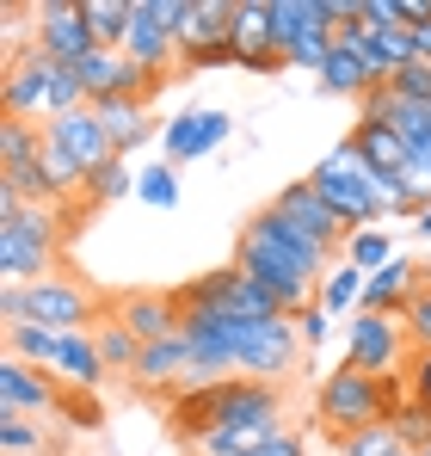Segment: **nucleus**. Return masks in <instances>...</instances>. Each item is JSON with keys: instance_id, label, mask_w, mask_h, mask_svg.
<instances>
[{"instance_id": "nucleus-1", "label": "nucleus", "mask_w": 431, "mask_h": 456, "mask_svg": "<svg viewBox=\"0 0 431 456\" xmlns=\"http://www.w3.org/2000/svg\"><path fill=\"white\" fill-rule=\"evenodd\" d=\"M240 272H253L278 303L296 314V308L314 303V290H321V278L333 272V253L327 247H314L308 234H296V228L265 204V210H253L247 223H240V259H234Z\"/></svg>"}, {"instance_id": "nucleus-2", "label": "nucleus", "mask_w": 431, "mask_h": 456, "mask_svg": "<svg viewBox=\"0 0 431 456\" xmlns=\"http://www.w3.org/2000/svg\"><path fill=\"white\" fill-rule=\"evenodd\" d=\"M265 413H284V382H259V377H216V382H191L173 395V432L204 444L222 426H240V419H265Z\"/></svg>"}, {"instance_id": "nucleus-3", "label": "nucleus", "mask_w": 431, "mask_h": 456, "mask_svg": "<svg viewBox=\"0 0 431 456\" xmlns=\"http://www.w3.org/2000/svg\"><path fill=\"white\" fill-rule=\"evenodd\" d=\"M62 234H69V216H56V204H25L19 191L0 185V272H6V284L50 278Z\"/></svg>"}, {"instance_id": "nucleus-4", "label": "nucleus", "mask_w": 431, "mask_h": 456, "mask_svg": "<svg viewBox=\"0 0 431 456\" xmlns=\"http://www.w3.org/2000/svg\"><path fill=\"white\" fill-rule=\"evenodd\" d=\"M401 401H407V377H370L358 364H339L314 388V419L333 426L339 438H352L363 426H382Z\"/></svg>"}, {"instance_id": "nucleus-5", "label": "nucleus", "mask_w": 431, "mask_h": 456, "mask_svg": "<svg viewBox=\"0 0 431 456\" xmlns=\"http://www.w3.org/2000/svg\"><path fill=\"white\" fill-rule=\"evenodd\" d=\"M0 93H6V118H19V124H56V118H69L86 105V86L74 75L69 62H50V56H37V50H25V56H12L6 62V80H0Z\"/></svg>"}, {"instance_id": "nucleus-6", "label": "nucleus", "mask_w": 431, "mask_h": 456, "mask_svg": "<svg viewBox=\"0 0 431 456\" xmlns=\"http://www.w3.org/2000/svg\"><path fill=\"white\" fill-rule=\"evenodd\" d=\"M0 321L6 327H50V333H93L99 321H93V297H86V284H74L62 272H50V278H37V284H6L0 290Z\"/></svg>"}, {"instance_id": "nucleus-7", "label": "nucleus", "mask_w": 431, "mask_h": 456, "mask_svg": "<svg viewBox=\"0 0 431 456\" xmlns=\"http://www.w3.org/2000/svg\"><path fill=\"white\" fill-rule=\"evenodd\" d=\"M308 179H314V191L333 204V216L352 228V234L382 223V198H376V185H370V167L352 154V142H339V149L327 154V160H321Z\"/></svg>"}, {"instance_id": "nucleus-8", "label": "nucleus", "mask_w": 431, "mask_h": 456, "mask_svg": "<svg viewBox=\"0 0 431 456\" xmlns=\"http://www.w3.org/2000/svg\"><path fill=\"white\" fill-rule=\"evenodd\" d=\"M185 308H222V314H247V321H259V314H289L253 272H240V265H222V272H204L198 284H185V290H173Z\"/></svg>"}, {"instance_id": "nucleus-9", "label": "nucleus", "mask_w": 431, "mask_h": 456, "mask_svg": "<svg viewBox=\"0 0 431 456\" xmlns=\"http://www.w3.org/2000/svg\"><path fill=\"white\" fill-rule=\"evenodd\" d=\"M413 358V339L394 314H352V333H346V364H358L370 377H401L394 364Z\"/></svg>"}, {"instance_id": "nucleus-10", "label": "nucleus", "mask_w": 431, "mask_h": 456, "mask_svg": "<svg viewBox=\"0 0 431 456\" xmlns=\"http://www.w3.org/2000/svg\"><path fill=\"white\" fill-rule=\"evenodd\" d=\"M31 50L50 56V62H69V69H74V62H86V56L99 50V37H93V25H86L80 0H44V6H37Z\"/></svg>"}, {"instance_id": "nucleus-11", "label": "nucleus", "mask_w": 431, "mask_h": 456, "mask_svg": "<svg viewBox=\"0 0 431 456\" xmlns=\"http://www.w3.org/2000/svg\"><path fill=\"white\" fill-rule=\"evenodd\" d=\"M228 12H234V0H167V25L179 37V62L198 69L210 50L228 44Z\"/></svg>"}, {"instance_id": "nucleus-12", "label": "nucleus", "mask_w": 431, "mask_h": 456, "mask_svg": "<svg viewBox=\"0 0 431 456\" xmlns=\"http://www.w3.org/2000/svg\"><path fill=\"white\" fill-rule=\"evenodd\" d=\"M124 56L148 69L154 80H167V69L179 62V37L167 25V0H130V37H124Z\"/></svg>"}, {"instance_id": "nucleus-13", "label": "nucleus", "mask_w": 431, "mask_h": 456, "mask_svg": "<svg viewBox=\"0 0 431 456\" xmlns=\"http://www.w3.org/2000/svg\"><path fill=\"white\" fill-rule=\"evenodd\" d=\"M272 210H278V216L296 228V234H308L314 247H327V253H339V247L352 240V228L333 216V204L314 191V179H296V185H284V191L272 198Z\"/></svg>"}, {"instance_id": "nucleus-14", "label": "nucleus", "mask_w": 431, "mask_h": 456, "mask_svg": "<svg viewBox=\"0 0 431 456\" xmlns=\"http://www.w3.org/2000/svg\"><path fill=\"white\" fill-rule=\"evenodd\" d=\"M44 136H50V142H56L62 154H69L80 173H99V167L124 160V154H118V142H111V130L99 124V111H93V105H80V111H69V118L44 124Z\"/></svg>"}, {"instance_id": "nucleus-15", "label": "nucleus", "mask_w": 431, "mask_h": 456, "mask_svg": "<svg viewBox=\"0 0 431 456\" xmlns=\"http://www.w3.org/2000/svg\"><path fill=\"white\" fill-rule=\"evenodd\" d=\"M228 44L240 50V69L247 75H278V69H289L284 56L272 50V0H234Z\"/></svg>"}, {"instance_id": "nucleus-16", "label": "nucleus", "mask_w": 431, "mask_h": 456, "mask_svg": "<svg viewBox=\"0 0 431 456\" xmlns=\"http://www.w3.org/2000/svg\"><path fill=\"white\" fill-rule=\"evenodd\" d=\"M228 130H234V118L228 111H216V105H198V111H179L173 124H160V142H167V160L173 167H185V160H204L228 142Z\"/></svg>"}, {"instance_id": "nucleus-17", "label": "nucleus", "mask_w": 431, "mask_h": 456, "mask_svg": "<svg viewBox=\"0 0 431 456\" xmlns=\"http://www.w3.org/2000/svg\"><path fill=\"white\" fill-rule=\"evenodd\" d=\"M62 407V382L56 370H37V364H25V358H6L0 364V413H56Z\"/></svg>"}, {"instance_id": "nucleus-18", "label": "nucleus", "mask_w": 431, "mask_h": 456, "mask_svg": "<svg viewBox=\"0 0 431 456\" xmlns=\"http://www.w3.org/2000/svg\"><path fill=\"white\" fill-rule=\"evenodd\" d=\"M111 321L130 327L142 346H154V339H173V333L185 327V303L167 297V290H136V297H124V303L111 308Z\"/></svg>"}, {"instance_id": "nucleus-19", "label": "nucleus", "mask_w": 431, "mask_h": 456, "mask_svg": "<svg viewBox=\"0 0 431 456\" xmlns=\"http://www.w3.org/2000/svg\"><path fill=\"white\" fill-rule=\"evenodd\" d=\"M413 297H419V265H413V259H388L382 272L363 278V303L358 308L363 314H394V321H401Z\"/></svg>"}, {"instance_id": "nucleus-20", "label": "nucleus", "mask_w": 431, "mask_h": 456, "mask_svg": "<svg viewBox=\"0 0 431 456\" xmlns=\"http://www.w3.org/2000/svg\"><path fill=\"white\" fill-rule=\"evenodd\" d=\"M346 142H352V154H358L370 173H407V167H413V149H407L388 124H376V118H358V130H352Z\"/></svg>"}, {"instance_id": "nucleus-21", "label": "nucleus", "mask_w": 431, "mask_h": 456, "mask_svg": "<svg viewBox=\"0 0 431 456\" xmlns=\"http://www.w3.org/2000/svg\"><path fill=\"white\" fill-rule=\"evenodd\" d=\"M136 382H142V388H167V382L191 388V382H198V370H191V346H185V333H173V339H154V346H142Z\"/></svg>"}, {"instance_id": "nucleus-22", "label": "nucleus", "mask_w": 431, "mask_h": 456, "mask_svg": "<svg viewBox=\"0 0 431 456\" xmlns=\"http://www.w3.org/2000/svg\"><path fill=\"white\" fill-rule=\"evenodd\" d=\"M321 25H333L327 19V0H272V50L289 62V50L308 37V31H321Z\"/></svg>"}, {"instance_id": "nucleus-23", "label": "nucleus", "mask_w": 431, "mask_h": 456, "mask_svg": "<svg viewBox=\"0 0 431 456\" xmlns=\"http://www.w3.org/2000/svg\"><path fill=\"white\" fill-rule=\"evenodd\" d=\"M56 377L69 382V388H80V395H93L99 382L111 377V370H105V358H99V339H93V333H62V352H56Z\"/></svg>"}, {"instance_id": "nucleus-24", "label": "nucleus", "mask_w": 431, "mask_h": 456, "mask_svg": "<svg viewBox=\"0 0 431 456\" xmlns=\"http://www.w3.org/2000/svg\"><path fill=\"white\" fill-rule=\"evenodd\" d=\"M93 111H99V124L111 130V142H118V154L142 149L148 136H154V118H148V99H99Z\"/></svg>"}, {"instance_id": "nucleus-25", "label": "nucleus", "mask_w": 431, "mask_h": 456, "mask_svg": "<svg viewBox=\"0 0 431 456\" xmlns=\"http://www.w3.org/2000/svg\"><path fill=\"white\" fill-rule=\"evenodd\" d=\"M284 432V413H265V419H240V426H222V432H210L204 444H198V456H253L259 444H272Z\"/></svg>"}, {"instance_id": "nucleus-26", "label": "nucleus", "mask_w": 431, "mask_h": 456, "mask_svg": "<svg viewBox=\"0 0 431 456\" xmlns=\"http://www.w3.org/2000/svg\"><path fill=\"white\" fill-rule=\"evenodd\" d=\"M321 86H327V93H346V99H363V93H376L382 80L370 75V62H363L352 44H333V56H327V69H321Z\"/></svg>"}, {"instance_id": "nucleus-27", "label": "nucleus", "mask_w": 431, "mask_h": 456, "mask_svg": "<svg viewBox=\"0 0 431 456\" xmlns=\"http://www.w3.org/2000/svg\"><path fill=\"white\" fill-rule=\"evenodd\" d=\"M56 352H62V333H50V327H6V358H25V364H37V370H56Z\"/></svg>"}, {"instance_id": "nucleus-28", "label": "nucleus", "mask_w": 431, "mask_h": 456, "mask_svg": "<svg viewBox=\"0 0 431 456\" xmlns=\"http://www.w3.org/2000/svg\"><path fill=\"white\" fill-rule=\"evenodd\" d=\"M80 12H86L99 50H124V37H130V0H80Z\"/></svg>"}, {"instance_id": "nucleus-29", "label": "nucleus", "mask_w": 431, "mask_h": 456, "mask_svg": "<svg viewBox=\"0 0 431 456\" xmlns=\"http://www.w3.org/2000/svg\"><path fill=\"white\" fill-rule=\"evenodd\" d=\"M93 339H99V358H105V370H130L136 377V364H142V339L130 333V327H118L111 314L93 327Z\"/></svg>"}, {"instance_id": "nucleus-30", "label": "nucleus", "mask_w": 431, "mask_h": 456, "mask_svg": "<svg viewBox=\"0 0 431 456\" xmlns=\"http://www.w3.org/2000/svg\"><path fill=\"white\" fill-rule=\"evenodd\" d=\"M37 154H44V130H37V124H19V118H6V124H0V173L31 167Z\"/></svg>"}, {"instance_id": "nucleus-31", "label": "nucleus", "mask_w": 431, "mask_h": 456, "mask_svg": "<svg viewBox=\"0 0 431 456\" xmlns=\"http://www.w3.org/2000/svg\"><path fill=\"white\" fill-rule=\"evenodd\" d=\"M363 278H370V272H358V265H333V272L321 278V290H314V303L327 308V314H339V308L363 303Z\"/></svg>"}, {"instance_id": "nucleus-32", "label": "nucleus", "mask_w": 431, "mask_h": 456, "mask_svg": "<svg viewBox=\"0 0 431 456\" xmlns=\"http://www.w3.org/2000/svg\"><path fill=\"white\" fill-rule=\"evenodd\" d=\"M388 426H394V438H401V451H426L431 444V407L426 401H413V395H407V401H401V407H394V413H388Z\"/></svg>"}, {"instance_id": "nucleus-33", "label": "nucleus", "mask_w": 431, "mask_h": 456, "mask_svg": "<svg viewBox=\"0 0 431 456\" xmlns=\"http://www.w3.org/2000/svg\"><path fill=\"white\" fill-rule=\"evenodd\" d=\"M136 198H142L148 210H173V204H179V167H173V160L142 167V173H136Z\"/></svg>"}, {"instance_id": "nucleus-34", "label": "nucleus", "mask_w": 431, "mask_h": 456, "mask_svg": "<svg viewBox=\"0 0 431 456\" xmlns=\"http://www.w3.org/2000/svg\"><path fill=\"white\" fill-rule=\"evenodd\" d=\"M0 451L6 456H50V438L25 413H0Z\"/></svg>"}, {"instance_id": "nucleus-35", "label": "nucleus", "mask_w": 431, "mask_h": 456, "mask_svg": "<svg viewBox=\"0 0 431 456\" xmlns=\"http://www.w3.org/2000/svg\"><path fill=\"white\" fill-rule=\"evenodd\" d=\"M136 191V173L124 167V160H111V167H99V173H86V204H118V198H130Z\"/></svg>"}, {"instance_id": "nucleus-36", "label": "nucleus", "mask_w": 431, "mask_h": 456, "mask_svg": "<svg viewBox=\"0 0 431 456\" xmlns=\"http://www.w3.org/2000/svg\"><path fill=\"white\" fill-rule=\"evenodd\" d=\"M394 259V240L382 234V228H358L352 240H346V265H358V272H382Z\"/></svg>"}, {"instance_id": "nucleus-37", "label": "nucleus", "mask_w": 431, "mask_h": 456, "mask_svg": "<svg viewBox=\"0 0 431 456\" xmlns=\"http://www.w3.org/2000/svg\"><path fill=\"white\" fill-rule=\"evenodd\" d=\"M339 456H401V438H394V426L382 419V426H363L352 438H339Z\"/></svg>"}, {"instance_id": "nucleus-38", "label": "nucleus", "mask_w": 431, "mask_h": 456, "mask_svg": "<svg viewBox=\"0 0 431 456\" xmlns=\"http://www.w3.org/2000/svg\"><path fill=\"white\" fill-rule=\"evenodd\" d=\"M401 327H407L413 352H431V290H426V284H419V297L407 303V314H401Z\"/></svg>"}, {"instance_id": "nucleus-39", "label": "nucleus", "mask_w": 431, "mask_h": 456, "mask_svg": "<svg viewBox=\"0 0 431 456\" xmlns=\"http://www.w3.org/2000/svg\"><path fill=\"white\" fill-rule=\"evenodd\" d=\"M388 93H401V99H413V105H431V69H426V62L401 69V75L388 80Z\"/></svg>"}, {"instance_id": "nucleus-40", "label": "nucleus", "mask_w": 431, "mask_h": 456, "mask_svg": "<svg viewBox=\"0 0 431 456\" xmlns=\"http://www.w3.org/2000/svg\"><path fill=\"white\" fill-rule=\"evenodd\" d=\"M296 333H302V346H327V333H333V314H327L321 303L296 308Z\"/></svg>"}, {"instance_id": "nucleus-41", "label": "nucleus", "mask_w": 431, "mask_h": 456, "mask_svg": "<svg viewBox=\"0 0 431 456\" xmlns=\"http://www.w3.org/2000/svg\"><path fill=\"white\" fill-rule=\"evenodd\" d=\"M401 377H407V395H413V401H426V407H431V352H413Z\"/></svg>"}, {"instance_id": "nucleus-42", "label": "nucleus", "mask_w": 431, "mask_h": 456, "mask_svg": "<svg viewBox=\"0 0 431 456\" xmlns=\"http://www.w3.org/2000/svg\"><path fill=\"white\" fill-rule=\"evenodd\" d=\"M62 413H69V426H80V432H86V426H99V401H93V395H80V388L62 395Z\"/></svg>"}, {"instance_id": "nucleus-43", "label": "nucleus", "mask_w": 431, "mask_h": 456, "mask_svg": "<svg viewBox=\"0 0 431 456\" xmlns=\"http://www.w3.org/2000/svg\"><path fill=\"white\" fill-rule=\"evenodd\" d=\"M363 25H407L401 0H363Z\"/></svg>"}, {"instance_id": "nucleus-44", "label": "nucleus", "mask_w": 431, "mask_h": 456, "mask_svg": "<svg viewBox=\"0 0 431 456\" xmlns=\"http://www.w3.org/2000/svg\"><path fill=\"white\" fill-rule=\"evenodd\" d=\"M253 456H302V432H289V426H284V432H278L272 444H259Z\"/></svg>"}, {"instance_id": "nucleus-45", "label": "nucleus", "mask_w": 431, "mask_h": 456, "mask_svg": "<svg viewBox=\"0 0 431 456\" xmlns=\"http://www.w3.org/2000/svg\"><path fill=\"white\" fill-rule=\"evenodd\" d=\"M413 62L431 69V25H413Z\"/></svg>"}, {"instance_id": "nucleus-46", "label": "nucleus", "mask_w": 431, "mask_h": 456, "mask_svg": "<svg viewBox=\"0 0 431 456\" xmlns=\"http://www.w3.org/2000/svg\"><path fill=\"white\" fill-rule=\"evenodd\" d=\"M413 228H419V234H431V204L419 210V223H413Z\"/></svg>"}, {"instance_id": "nucleus-47", "label": "nucleus", "mask_w": 431, "mask_h": 456, "mask_svg": "<svg viewBox=\"0 0 431 456\" xmlns=\"http://www.w3.org/2000/svg\"><path fill=\"white\" fill-rule=\"evenodd\" d=\"M419 284H426V290H431V259H426V265H419Z\"/></svg>"}, {"instance_id": "nucleus-48", "label": "nucleus", "mask_w": 431, "mask_h": 456, "mask_svg": "<svg viewBox=\"0 0 431 456\" xmlns=\"http://www.w3.org/2000/svg\"><path fill=\"white\" fill-rule=\"evenodd\" d=\"M419 456H431V444H426V451H419Z\"/></svg>"}, {"instance_id": "nucleus-49", "label": "nucleus", "mask_w": 431, "mask_h": 456, "mask_svg": "<svg viewBox=\"0 0 431 456\" xmlns=\"http://www.w3.org/2000/svg\"><path fill=\"white\" fill-rule=\"evenodd\" d=\"M401 456H413V451H401Z\"/></svg>"}]
</instances>
